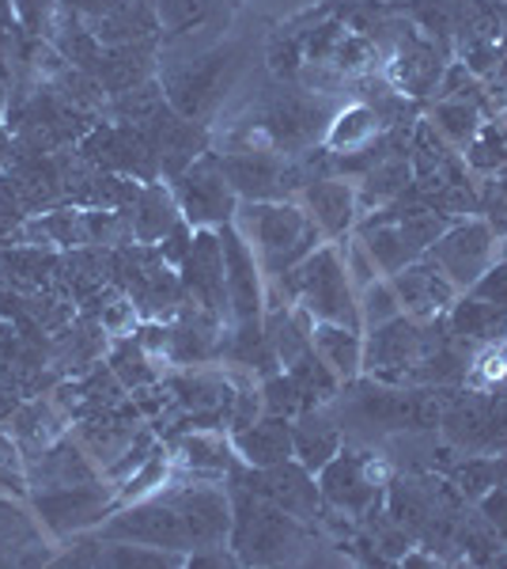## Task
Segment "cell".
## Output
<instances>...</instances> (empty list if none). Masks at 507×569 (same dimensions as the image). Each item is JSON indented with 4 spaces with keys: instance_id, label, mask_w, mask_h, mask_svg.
Listing matches in <instances>:
<instances>
[{
    "instance_id": "6da1fadb",
    "label": "cell",
    "mask_w": 507,
    "mask_h": 569,
    "mask_svg": "<svg viewBox=\"0 0 507 569\" xmlns=\"http://www.w3.org/2000/svg\"><path fill=\"white\" fill-rule=\"evenodd\" d=\"M227 493H232V536H227V547L235 550L239 566H284L296 562L307 550V520L276 509L273 501L257 498V493L243 490L235 482H227Z\"/></svg>"
},
{
    "instance_id": "7a4b0ae2",
    "label": "cell",
    "mask_w": 507,
    "mask_h": 569,
    "mask_svg": "<svg viewBox=\"0 0 507 569\" xmlns=\"http://www.w3.org/2000/svg\"><path fill=\"white\" fill-rule=\"evenodd\" d=\"M235 228L251 240L265 278L288 273L292 266H300L318 243H326V236L318 232L315 220L307 217V209H303L296 198L239 201Z\"/></svg>"
},
{
    "instance_id": "3957f363",
    "label": "cell",
    "mask_w": 507,
    "mask_h": 569,
    "mask_svg": "<svg viewBox=\"0 0 507 569\" xmlns=\"http://www.w3.org/2000/svg\"><path fill=\"white\" fill-rule=\"evenodd\" d=\"M315 479H318L322 505H326V509H334L337 517L364 520L367 512L383 501L386 482L394 479L391 456L348 437L345 445H341V452L322 467Z\"/></svg>"
},
{
    "instance_id": "277c9868",
    "label": "cell",
    "mask_w": 507,
    "mask_h": 569,
    "mask_svg": "<svg viewBox=\"0 0 507 569\" xmlns=\"http://www.w3.org/2000/svg\"><path fill=\"white\" fill-rule=\"evenodd\" d=\"M239 77V46H212V50L190 53V58H174L168 66H160V84L168 103L179 114L201 118L212 114V107L227 96V88Z\"/></svg>"
},
{
    "instance_id": "5b68a950",
    "label": "cell",
    "mask_w": 507,
    "mask_h": 569,
    "mask_svg": "<svg viewBox=\"0 0 507 569\" xmlns=\"http://www.w3.org/2000/svg\"><path fill=\"white\" fill-rule=\"evenodd\" d=\"M447 327L444 319H413V316H398L391 323L364 330V376H375L383 383H402L409 376L413 365H420L428 353H436L439 346L447 342V335L439 330Z\"/></svg>"
},
{
    "instance_id": "8992f818",
    "label": "cell",
    "mask_w": 507,
    "mask_h": 569,
    "mask_svg": "<svg viewBox=\"0 0 507 569\" xmlns=\"http://www.w3.org/2000/svg\"><path fill=\"white\" fill-rule=\"evenodd\" d=\"M27 505H31L42 531H50L53 539H69L80 536V531L99 528L122 501H118V486L110 479H91L72 486H50V490H31Z\"/></svg>"
},
{
    "instance_id": "52a82bcc",
    "label": "cell",
    "mask_w": 507,
    "mask_h": 569,
    "mask_svg": "<svg viewBox=\"0 0 507 569\" xmlns=\"http://www.w3.org/2000/svg\"><path fill=\"white\" fill-rule=\"evenodd\" d=\"M224 176L235 187L239 201H288L311 182L303 156H284L276 149H227L220 152Z\"/></svg>"
},
{
    "instance_id": "ba28073f",
    "label": "cell",
    "mask_w": 507,
    "mask_h": 569,
    "mask_svg": "<svg viewBox=\"0 0 507 569\" xmlns=\"http://www.w3.org/2000/svg\"><path fill=\"white\" fill-rule=\"evenodd\" d=\"M174 201H179V213L190 228H220L227 220H235L239 194L224 176V163L220 152H205L190 163L182 176L171 179Z\"/></svg>"
},
{
    "instance_id": "9c48e42d",
    "label": "cell",
    "mask_w": 507,
    "mask_h": 569,
    "mask_svg": "<svg viewBox=\"0 0 507 569\" xmlns=\"http://www.w3.org/2000/svg\"><path fill=\"white\" fill-rule=\"evenodd\" d=\"M95 536L99 539H125V543L174 550V555H190V550H193L190 531H186V525H182L179 509H174L163 493L118 505L103 525L95 528Z\"/></svg>"
},
{
    "instance_id": "30bf717a",
    "label": "cell",
    "mask_w": 507,
    "mask_h": 569,
    "mask_svg": "<svg viewBox=\"0 0 507 569\" xmlns=\"http://www.w3.org/2000/svg\"><path fill=\"white\" fill-rule=\"evenodd\" d=\"M227 482L243 486V490L257 493V498L273 501L276 509L292 512V517L307 520L315 525L322 517V490H318V479L307 471L300 460H284V463H273V467H246V463H235Z\"/></svg>"
},
{
    "instance_id": "8fae6325",
    "label": "cell",
    "mask_w": 507,
    "mask_h": 569,
    "mask_svg": "<svg viewBox=\"0 0 507 569\" xmlns=\"http://www.w3.org/2000/svg\"><path fill=\"white\" fill-rule=\"evenodd\" d=\"M160 493L179 509L193 550L227 547V536H232V493H227V486H220V479L171 482Z\"/></svg>"
},
{
    "instance_id": "7c38bea8",
    "label": "cell",
    "mask_w": 507,
    "mask_h": 569,
    "mask_svg": "<svg viewBox=\"0 0 507 569\" xmlns=\"http://www.w3.org/2000/svg\"><path fill=\"white\" fill-rule=\"evenodd\" d=\"M424 259L436 262L450 278V284H455L458 292H466L469 284L496 262V236H493V228L485 224V217H458L455 224L424 251Z\"/></svg>"
},
{
    "instance_id": "4fadbf2b",
    "label": "cell",
    "mask_w": 507,
    "mask_h": 569,
    "mask_svg": "<svg viewBox=\"0 0 507 569\" xmlns=\"http://www.w3.org/2000/svg\"><path fill=\"white\" fill-rule=\"evenodd\" d=\"M220 251H224V281H227V305H232V323H262L265 319V273L235 220L216 228Z\"/></svg>"
},
{
    "instance_id": "5bb4252c",
    "label": "cell",
    "mask_w": 507,
    "mask_h": 569,
    "mask_svg": "<svg viewBox=\"0 0 507 569\" xmlns=\"http://www.w3.org/2000/svg\"><path fill=\"white\" fill-rule=\"evenodd\" d=\"M179 281L190 305L212 311L224 323H232V305H227V281H224V251H220L216 228H193V243L186 259L179 266Z\"/></svg>"
},
{
    "instance_id": "9a60e30c",
    "label": "cell",
    "mask_w": 507,
    "mask_h": 569,
    "mask_svg": "<svg viewBox=\"0 0 507 569\" xmlns=\"http://www.w3.org/2000/svg\"><path fill=\"white\" fill-rule=\"evenodd\" d=\"M144 133H149L152 149L160 156L163 182L182 176L197 156H205L212 149V133L205 130V122H193V118L179 114L171 103H163L149 122H144Z\"/></svg>"
},
{
    "instance_id": "2e32d148",
    "label": "cell",
    "mask_w": 507,
    "mask_h": 569,
    "mask_svg": "<svg viewBox=\"0 0 507 569\" xmlns=\"http://www.w3.org/2000/svg\"><path fill=\"white\" fill-rule=\"evenodd\" d=\"M171 327V342H168V361L179 369H197V365L220 361V342H224V330L232 323H224L212 311L182 300V308L168 319Z\"/></svg>"
},
{
    "instance_id": "e0dca14e",
    "label": "cell",
    "mask_w": 507,
    "mask_h": 569,
    "mask_svg": "<svg viewBox=\"0 0 507 569\" xmlns=\"http://www.w3.org/2000/svg\"><path fill=\"white\" fill-rule=\"evenodd\" d=\"M300 206L307 209V217L315 220V228L326 236V243L345 240L359 220L356 179H345V176L311 179L307 187L300 190Z\"/></svg>"
},
{
    "instance_id": "ac0fdd59",
    "label": "cell",
    "mask_w": 507,
    "mask_h": 569,
    "mask_svg": "<svg viewBox=\"0 0 507 569\" xmlns=\"http://www.w3.org/2000/svg\"><path fill=\"white\" fill-rule=\"evenodd\" d=\"M391 31L394 42H398V53L391 61V84L413 99L436 91L439 80H444V61L436 53V42L420 39V31L413 23H391Z\"/></svg>"
},
{
    "instance_id": "d6986e66",
    "label": "cell",
    "mask_w": 507,
    "mask_h": 569,
    "mask_svg": "<svg viewBox=\"0 0 507 569\" xmlns=\"http://www.w3.org/2000/svg\"><path fill=\"white\" fill-rule=\"evenodd\" d=\"M391 284L402 300V311L413 319H444L450 305L458 300V289L432 259H420L391 273Z\"/></svg>"
},
{
    "instance_id": "ffe728a7",
    "label": "cell",
    "mask_w": 507,
    "mask_h": 569,
    "mask_svg": "<svg viewBox=\"0 0 507 569\" xmlns=\"http://www.w3.org/2000/svg\"><path fill=\"white\" fill-rule=\"evenodd\" d=\"M27 486L31 490H50V486H72V482H91L103 479L99 463L88 456V448L80 445L77 433H64L53 445H45L42 452L27 456Z\"/></svg>"
},
{
    "instance_id": "44dd1931",
    "label": "cell",
    "mask_w": 507,
    "mask_h": 569,
    "mask_svg": "<svg viewBox=\"0 0 507 569\" xmlns=\"http://www.w3.org/2000/svg\"><path fill=\"white\" fill-rule=\"evenodd\" d=\"M168 440H171L174 463L193 471V479L224 482L232 475V467L239 463L232 437L224 429H182V433H171Z\"/></svg>"
},
{
    "instance_id": "7402d4cb",
    "label": "cell",
    "mask_w": 507,
    "mask_h": 569,
    "mask_svg": "<svg viewBox=\"0 0 507 569\" xmlns=\"http://www.w3.org/2000/svg\"><path fill=\"white\" fill-rule=\"evenodd\" d=\"M160 77V39L129 42V46H103L95 66V80L110 96L133 91Z\"/></svg>"
},
{
    "instance_id": "603a6c76",
    "label": "cell",
    "mask_w": 507,
    "mask_h": 569,
    "mask_svg": "<svg viewBox=\"0 0 507 569\" xmlns=\"http://www.w3.org/2000/svg\"><path fill=\"white\" fill-rule=\"evenodd\" d=\"M345 445V429L334 415V407H311L303 415L292 418V452L307 467L311 475H318Z\"/></svg>"
},
{
    "instance_id": "cb8c5ba5",
    "label": "cell",
    "mask_w": 507,
    "mask_h": 569,
    "mask_svg": "<svg viewBox=\"0 0 507 569\" xmlns=\"http://www.w3.org/2000/svg\"><path fill=\"white\" fill-rule=\"evenodd\" d=\"M103 46H129L144 39H160V12H155V0H110L103 16L88 23Z\"/></svg>"
},
{
    "instance_id": "d4e9b609",
    "label": "cell",
    "mask_w": 507,
    "mask_h": 569,
    "mask_svg": "<svg viewBox=\"0 0 507 569\" xmlns=\"http://www.w3.org/2000/svg\"><path fill=\"white\" fill-rule=\"evenodd\" d=\"M447 335L474 353L485 350V346H500L507 342V311L485 305L469 292H458V300L447 311Z\"/></svg>"
},
{
    "instance_id": "484cf974",
    "label": "cell",
    "mask_w": 507,
    "mask_h": 569,
    "mask_svg": "<svg viewBox=\"0 0 507 569\" xmlns=\"http://www.w3.org/2000/svg\"><path fill=\"white\" fill-rule=\"evenodd\" d=\"M227 437H232L239 463L246 467H273L284 460H296V452H292V418L262 415L246 429H235Z\"/></svg>"
},
{
    "instance_id": "4316f807",
    "label": "cell",
    "mask_w": 507,
    "mask_h": 569,
    "mask_svg": "<svg viewBox=\"0 0 507 569\" xmlns=\"http://www.w3.org/2000/svg\"><path fill=\"white\" fill-rule=\"evenodd\" d=\"M125 217H129V228H133L136 243H152V247L160 243L163 236L182 220L171 182H163V179L141 182V190H136L133 206L125 209Z\"/></svg>"
},
{
    "instance_id": "83f0119b",
    "label": "cell",
    "mask_w": 507,
    "mask_h": 569,
    "mask_svg": "<svg viewBox=\"0 0 507 569\" xmlns=\"http://www.w3.org/2000/svg\"><path fill=\"white\" fill-rule=\"evenodd\" d=\"M311 346L341 383H353L356 376H364V330H353L345 323H315L311 327Z\"/></svg>"
},
{
    "instance_id": "f1b7e54d",
    "label": "cell",
    "mask_w": 507,
    "mask_h": 569,
    "mask_svg": "<svg viewBox=\"0 0 507 569\" xmlns=\"http://www.w3.org/2000/svg\"><path fill=\"white\" fill-rule=\"evenodd\" d=\"M383 130L386 126H383L379 110H375L372 103H348L334 114V122H329L326 141L322 144H326L334 156H348V152L367 149V144H372Z\"/></svg>"
},
{
    "instance_id": "f546056e",
    "label": "cell",
    "mask_w": 507,
    "mask_h": 569,
    "mask_svg": "<svg viewBox=\"0 0 507 569\" xmlns=\"http://www.w3.org/2000/svg\"><path fill=\"white\" fill-rule=\"evenodd\" d=\"M107 365H110V372L122 380V388L125 391H149V388H160V380H163V372H160V365H155V357L144 350L141 342H136L133 335H122V338H110V346H107Z\"/></svg>"
},
{
    "instance_id": "4dcf8cb0",
    "label": "cell",
    "mask_w": 507,
    "mask_h": 569,
    "mask_svg": "<svg viewBox=\"0 0 507 569\" xmlns=\"http://www.w3.org/2000/svg\"><path fill=\"white\" fill-rule=\"evenodd\" d=\"M432 126L450 149H466L474 133L481 130V107L466 103V99H439L436 110H432Z\"/></svg>"
},
{
    "instance_id": "1f68e13d",
    "label": "cell",
    "mask_w": 507,
    "mask_h": 569,
    "mask_svg": "<svg viewBox=\"0 0 507 569\" xmlns=\"http://www.w3.org/2000/svg\"><path fill=\"white\" fill-rule=\"evenodd\" d=\"M292 376V380L300 383V391L307 395V402L311 407H326V402H334L337 395H341V380L334 372H329V365L322 361V357L311 350V353H303L296 365H288L284 369Z\"/></svg>"
},
{
    "instance_id": "d6a6232c",
    "label": "cell",
    "mask_w": 507,
    "mask_h": 569,
    "mask_svg": "<svg viewBox=\"0 0 507 569\" xmlns=\"http://www.w3.org/2000/svg\"><path fill=\"white\" fill-rule=\"evenodd\" d=\"M171 467H174L171 448L160 445L149 456V460H144L122 486H118V501L125 505V501H141V498H152V493H160L163 482H168V475H171Z\"/></svg>"
},
{
    "instance_id": "836d02e7",
    "label": "cell",
    "mask_w": 507,
    "mask_h": 569,
    "mask_svg": "<svg viewBox=\"0 0 507 569\" xmlns=\"http://www.w3.org/2000/svg\"><path fill=\"white\" fill-rule=\"evenodd\" d=\"M155 12H160V27L171 39L193 34L205 27V20L216 12V0H155Z\"/></svg>"
},
{
    "instance_id": "e575fe53",
    "label": "cell",
    "mask_w": 507,
    "mask_h": 569,
    "mask_svg": "<svg viewBox=\"0 0 507 569\" xmlns=\"http://www.w3.org/2000/svg\"><path fill=\"white\" fill-rule=\"evenodd\" d=\"M466 163L474 171H504L507 168V126L481 122V130L466 144Z\"/></svg>"
},
{
    "instance_id": "d590c367",
    "label": "cell",
    "mask_w": 507,
    "mask_h": 569,
    "mask_svg": "<svg viewBox=\"0 0 507 569\" xmlns=\"http://www.w3.org/2000/svg\"><path fill=\"white\" fill-rule=\"evenodd\" d=\"M398 316H405V311L391 278H375L367 289H359V323H364V330H375Z\"/></svg>"
},
{
    "instance_id": "8d00e7d4",
    "label": "cell",
    "mask_w": 507,
    "mask_h": 569,
    "mask_svg": "<svg viewBox=\"0 0 507 569\" xmlns=\"http://www.w3.org/2000/svg\"><path fill=\"white\" fill-rule=\"evenodd\" d=\"M262 407H265V415L296 418L303 410H311V402H307V395L300 391V383L281 369L262 380Z\"/></svg>"
},
{
    "instance_id": "74e56055",
    "label": "cell",
    "mask_w": 507,
    "mask_h": 569,
    "mask_svg": "<svg viewBox=\"0 0 507 569\" xmlns=\"http://www.w3.org/2000/svg\"><path fill=\"white\" fill-rule=\"evenodd\" d=\"M95 319H99V323H103V330H107L110 338L133 335V330L141 327V311H136V305L125 297V292H118V297H110L107 305L95 311Z\"/></svg>"
},
{
    "instance_id": "f35d334b",
    "label": "cell",
    "mask_w": 507,
    "mask_h": 569,
    "mask_svg": "<svg viewBox=\"0 0 507 569\" xmlns=\"http://www.w3.org/2000/svg\"><path fill=\"white\" fill-rule=\"evenodd\" d=\"M466 292L477 300H485V305H496L507 311V259H496Z\"/></svg>"
},
{
    "instance_id": "ab89813d",
    "label": "cell",
    "mask_w": 507,
    "mask_h": 569,
    "mask_svg": "<svg viewBox=\"0 0 507 569\" xmlns=\"http://www.w3.org/2000/svg\"><path fill=\"white\" fill-rule=\"evenodd\" d=\"M477 517H481L507 547V482H496L485 498H477Z\"/></svg>"
},
{
    "instance_id": "60d3db41",
    "label": "cell",
    "mask_w": 507,
    "mask_h": 569,
    "mask_svg": "<svg viewBox=\"0 0 507 569\" xmlns=\"http://www.w3.org/2000/svg\"><path fill=\"white\" fill-rule=\"evenodd\" d=\"M190 243H193V228L186 224V220H179V224H174L171 232L163 236L160 243H155V251L163 254V262H168V266H174V270H179L182 259H186V251H190Z\"/></svg>"
},
{
    "instance_id": "b9f144b4",
    "label": "cell",
    "mask_w": 507,
    "mask_h": 569,
    "mask_svg": "<svg viewBox=\"0 0 507 569\" xmlns=\"http://www.w3.org/2000/svg\"><path fill=\"white\" fill-rule=\"evenodd\" d=\"M61 4L69 8V12H77L84 23H91L95 16H103V8L110 4V0H61Z\"/></svg>"
},
{
    "instance_id": "7bdbcfd3",
    "label": "cell",
    "mask_w": 507,
    "mask_h": 569,
    "mask_svg": "<svg viewBox=\"0 0 507 569\" xmlns=\"http://www.w3.org/2000/svg\"><path fill=\"white\" fill-rule=\"evenodd\" d=\"M8 160H12V133H8V126L0 122V171L8 168Z\"/></svg>"
},
{
    "instance_id": "ee69618b",
    "label": "cell",
    "mask_w": 507,
    "mask_h": 569,
    "mask_svg": "<svg viewBox=\"0 0 507 569\" xmlns=\"http://www.w3.org/2000/svg\"><path fill=\"white\" fill-rule=\"evenodd\" d=\"M0 493H4V490H0ZM8 498H12V493H8Z\"/></svg>"
}]
</instances>
